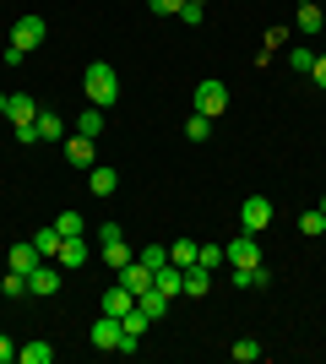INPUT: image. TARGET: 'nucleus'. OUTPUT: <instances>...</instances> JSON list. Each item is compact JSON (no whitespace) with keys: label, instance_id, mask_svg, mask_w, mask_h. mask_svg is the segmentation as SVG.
I'll return each instance as SVG.
<instances>
[{"label":"nucleus","instance_id":"obj_15","mask_svg":"<svg viewBox=\"0 0 326 364\" xmlns=\"http://www.w3.org/2000/svg\"><path fill=\"white\" fill-rule=\"evenodd\" d=\"M120 283L131 294H147L153 289V267H141V261H131V267H120Z\"/></svg>","mask_w":326,"mask_h":364},{"label":"nucleus","instance_id":"obj_2","mask_svg":"<svg viewBox=\"0 0 326 364\" xmlns=\"http://www.w3.org/2000/svg\"><path fill=\"white\" fill-rule=\"evenodd\" d=\"M6 120H11V131H16V141H38L33 136V120H38V104H33L28 92H6Z\"/></svg>","mask_w":326,"mask_h":364},{"label":"nucleus","instance_id":"obj_31","mask_svg":"<svg viewBox=\"0 0 326 364\" xmlns=\"http://www.w3.org/2000/svg\"><path fill=\"white\" fill-rule=\"evenodd\" d=\"M147 6H153V16H180L185 11V0H147Z\"/></svg>","mask_w":326,"mask_h":364},{"label":"nucleus","instance_id":"obj_33","mask_svg":"<svg viewBox=\"0 0 326 364\" xmlns=\"http://www.w3.org/2000/svg\"><path fill=\"white\" fill-rule=\"evenodd\" d=\"M310 65H315V49L294 44V71H305V76H310Z\"/></svg>","mask_w":326,"mask_h":364},{"label":"nucleus","instance_id":"obj_32","mask_svg":"<svg viewBox=\"0 0 326 364\" xmlns=\"http://www.w3.org/2000/svg\"><path fill=\"white\" fill-rule=\"evenodd\" d=\"M196 261H202V267H217V261H223V245H196Z\"/></svg>","mask_w":326,"mask_h":364},{"label":"nucleus","instance_id":"obj_36","mask_svg":"<svg viewBox=\"0 0 326 364\" xmlns=\"http://www.w3.org/2000/svg\"><path fill=\"white\" fill-rule=\"evenodd\" d=\"M0 120H6V92H0Z\"/></svg>","mask_w":326,"mask_h":364},{"label":"nucleus","instance_id":"obj_3","mask_svg":"<svg viewBox=\"0 0 326 364\" xmlns=\"http://www.w3.org/2000/svg\"><path fill=\"white\" fill-rule=\"evenodd\" d=\"M44 33H49V28H44V16H33V11H28V16H16V22H11V44L28 55V49L44 44Z\"/></svg>","mask_w":326,"mask_h":364},{"label":"nucleus","instance_id":"obj_25","mask_svg":"<svg viewBox=\"0 0 326 364\" xmlns=\"http://www.w3.org/2000/svg\"><path fill=\"white\" fill-rule=\"evenodd\" d=\"M0 294H6V299H22V294H28V272H6Z\"/></svg>","mask_w":326,"mask_h":364},{"label":"nucleus","instance_id":"obj_14","mask_svg":"<svg viewBox=\"0 0 326 364\" xmlns=\"http://www.w3.org/2000/svg\"><path fill=\"white\" fill-rule=\"evenodd\" d=\"M60 240H65L60 228H55V223H44L38 234H33V250H38L44 261H55V256H60Z\"/></svg>","mask_w":326,"mask_h":364},{"label":"nucleus","instance_id":"obj_24","mask_svg":"<svg viewBox=\"0 0 326 364\" xmlns=\"http://www.w3.org/2000/svg\"><path fill=\"white\" fill-rule=\"evenodd\" d=\"M136 304H141V310H147V316H153V321H163V310H169V299H163V294H158V289L136 294Z\"/></svg>","mask_w":326,"mask_h":364},{"label":"nucleus","instance_id":"obj_7","mask_svg":"<svg viewBox=\"0 0 326 364\" xmlns=\"http://www.w3.org/2000/svg\"><path fill=\"white\" fill-rule=\"evenodd\" d=\"M239 223H245V234H261V228L272 223V201H266V196H245V207H239Z\"/></svg>","mask_w":326,"mask_h":364},{"label":"nucleus","instance_id":"obj_22","mask_svg":"<svg viewBox=\"0 0 326 364\" xmlns=\"http://www.w3.org/2000/svg\"><path fill=\"white\" fill-rule=\"evenodd\" d=\"M299 234H305V240L326 234V213H321V207H310V213H299Z\"/></svg>","mask_w":326,"mask_h":364},{"label":"nucleus","instance_id":"obj_13","mask_svg":"<svg viewBox=\"0 0 326 364\" xmlns=\"http://www.w3.org/2000/svg\"><path fill=\"white\" fill-rule=\"evenodd\" d=\"M131 304H136V294L125 289V283H114V289H109L104 299H98V310H104V316H125V310H131Z\"/></svg>","mask_w":326,"mask_h":364},{"label":"nucleus","instance_id":"obj_18","mask_svg":"<svg viewBox=\"0 0 326 364\" xmlns=\"http://www.w3.org/2000/svg\"><path fill=\"white\" fill-rule=\"evenodd\" d=\"M38 250H33V245H11V256H6V267H11V272H33V267H38Z\"/></svg>","mask_w":326,"mask_h":364},{"label":"nucleus","instance_id":"obj_11","mask_svg":"<svg viewBox=\"0 0 326 364\" xmlns=\"http://www.w3.org/2000/svg\"><path fill=\"white\" fill-rule=\"evenodd\" d=\"M33 136H38V141H60V136H65V120L55 114V109H38V120H33Z\"/></svg>","mask_w":326,"mask_h":364},{"label":"nucleus","instance_id":"obj_30","mask_svg":"<svg viewBox=\"0 0 326 364\" xmlns=\"http://www.w3.org/2000/svg\"><path fill=\"white\" fill-rule=\"evenodd\" d=\"M234 359H239V364H256V359H261V348H256V343H250V337H245V343H234Z\"/></svg>","mask_w":326,"mask_h":364},{"label":"nucleus","instance_id":"obj_35","mask_svg":"<svg viewBox=\"0 0 326 364\" xmlns=\"http://www.w3.org/2000/svg\"><path fill=\"white\" fill-rule=\"evenodd\" d=\"M16 359V343H11V337H0V364H11Z\"/></svg>","mask_w":326,"mask_h":364},{"label":"nucleus","instance_id":"obj_16","mask_svg":"<svg viewBox=\"0 0 326 364\" xmlns=\"http://www.w3.org/2000/svg\"><path fill=\"white\" fill-rule=\"evenodd\" d=\"M98 261L120 272V267H131V261H136V256H131V245H125V240H109V245H98Z\"/></svg>","mask_w":326,"mask_h":364},{"label":"nucleus","instance_id":"obj_23","mask_svg":"<svg viewBox=\"0 0 326 364\" xmlns=\"http://www.w3.org/2000/svg\"><path fill=\"white\" fill-rule=\"evenodd\" d=\"M16 359H22V364H49V359H55V348H49V343H22Z\"/></svg>","mask_w":326,"mask_h":364},{"label":"nucleus","instance_id":"obj_10","mask_svg":"<svg viewBox=\"0 0 326 364\" xmlns=\"http://www.w3.org/2000/svg\"><path fill=\"white\" fill-rule=\"evenodd\" d=\"M65 158H71V168H93L98 164L93 136H65Z\"/></svg>","mask_w":326,"mask_h":364},{"label":"nucleus","instance_id":"obj_6","mask_svg":"<svg viewBox=\"0 0 326 364\" xmlns=\"http://www.w3.org/2000/svg\"><path fill=\"white\" fill-rule=\"evenodd\" d=\"M87 261H93V245L82 240H60V256H55V267H60V272H77V267H87Z\"/></svg>","mask_w":326,"mask_h":364},{"label":"nucleus","instance_id":"obj_4","mask_svg":"<svg viewBox=\"0 0 326 364\" xmlns=\"http://www.w3.org/2000/svg\"><path fill=\"white\" fill-rule=\"evenodd\" d=\"M223 109H229V87H223V82H212V76H207L202 87H196V114H207V120H217Z\"/></svg>","mask_w":326,"mask_h":364},{"label":"nucleus","instance_id":"obj_19","mask_svg":"<svg viewBox=\"0 0 326 364\" xmlns=\"http://www.w3.org/2000/svg\"><path fill=\"white\" fill-rule=\"evenodd\" d=\"M77 136H93V141L104 136V109H98V104H93V109H82V120H77Z\"/></svg>","mask_w":326,"mask_h":364},{"label":"nucleus","instance_id":"obj_34","mask_svg":"<svg viewBox=\"0 0 326 364\" xmlns=\"http://www.w3.org/2000/svg\"><path fill=\"white\" fill-rule=\"evenodd\" d=\"M310 76H315V87H326V55H315V65H310Z\"/></svg>","mask_w":326,"mask_h":364},{"label":"nucleus","instance_id":"obj_20","mask_svg":"<svg viewBox=\"0 0 326 364\" xmlns=\"http://www.w3.org/2000/svg\"><path fill=\"white\" fill-rule=\"evenodd\" d=\"M169 261L180 267V272H185V267H196V240H174V245H169Z\"/></svg>","mask_w":326,"mask_h":364},{"label":"nucleus","instance_id":"obj_1","mask_svg":"<svg viewBox=\"0 0 326 364\" xmlns=\"http://www.w3.org/2000/svg\"><path fill=\"white\" fill-rule=\"evenodd\" d=\"M82 87H87V98H93L98 109H109L114 98H120V71L109 60H93L87 71H82Z\"/></svg>","mask_w":326,"mask_h":364},{"label":"nucleus","instance_id":"obj_21","mask_svg":"<svg viewBox=\"0 0 326 364\" xmlns=\"http://www.w3.org/2000/svg\"><path fill=\"white\" fill-rule=\"evenodd\" d=\"M299 33H326V16H321V6H299Z\"/></svg>","mask_w":326,"mask_h":364},{"label":"nucleus","instance_id":"obj_38","mask_svg":"<svg viewBox=\"0 0 326 364\" xmlns=\"http://www.w3.org/2000/svg\"><path fill=\"white\" fill-rule=\"evenodd\" d=\"M321 213H326V196H321Z\"/></svg>","mask_w":326,"mask_h":364},{"label":"nucleus","instance_id":"obj_8","mask_svg":"<svg viewBox=\"0 0 326 364\" xmlns=\"http://www.w3.org/2000/svg\"><path fill=\"white\" fill-rule=\"evenodd\" d=\"M223 261H234V267H256L261 261V250H256V234H239V240L223 245Z\"/></svg>","mask_w":326,"mask_h":364},{"label":"nucleus","instance_id":"obj_5","mask_svg":"<svg viewBox=\"0 0 326 364\" xmlns=\"http://www.w3.org/2000/svg\"><path fill=\"white\" fill-rule=\"evenodd\" d=\"M28 294H33V299H55V294H60V267L38 261V267L28 272Z\"/></svg>","mask_w":326,"mask_h":364},{"label":"nucleus","instance_id":"obj_12","mask_svg":"<svg viewBox=\"0 0 326 364\" xmlns=\"http://www.w3.org/2000/svg\"><path fill=\"white\" fill-rule=\"evenodd\" d=\"M87 185H93V196H114V185H120V168L93 164V168H87Z\"/></svg>","mask_w":326,"mask_h":364},{"label":"nucleus","instance_id":"obj_28","mask_svg":"<svg viewBox=\"0 0 326 364\" xmlns=\"http://www.w3.org/2000/svg\"><path fill=\"white\" fill-rule=\"evenodd\" d=\"M180 22H185V28H202V22H207V6H196V0H185V11H180Z\"/></svg>","mask_w":326,"mask_h":364},{"label":"nucleus","instance_id":"obj_39","mask_svg":"<svg viewBox=\"0 0 326 364\" xmlns=\"http://www.w3.org/2000/svg\"><path fill=\"white\" fill-rule=\"evenodd\" d=\"M196 6H207V0H196Z\"/></svg>","mask_w":326,"mask_h":364},{"label":"nucleus","instance_id":"obj_37","mask_svg":"<svg viewBox=\"0 0 326 364\" xmlns=\"http://www.w3.org/2000/svg\"><path fill=\"white\" fill-rule=\"evenodd\" d=\"M294 6H310V0H294Z\"/></svg>","mask_w":326,"mask_h":364},{"label":"nucleus","instance_id":"obj_9","mask_svg":"<svg viewBox=\"0 0 326 364\" xmlns=\"http://www.w3.org/2000/svg\"><path fill=\"white\" fill-rule=\"evenodd\" d=\"M87 337H93V348L114 353V348H120V316H98V321H93V332H87Z\"/></svg>","mask_w":326,"mask_h":364},{"label":"nucleus","instance_id":"obj_26","mask_svg":"<svg viewBox=\"0 0 326 364\" xmlns=\"http://www.w3.org/2000/svg\"><path fill=\"white\" fill-rule=\"evenodd\" d=\"M185 136L190 141H207V136H212V120H207V114H190V120H185Z\"/></svg>","mask_w":326,"mask_h":364},{"label":"nucleus","instance_id":"obj_29","mask_svg":"<svg viewBox=\"0 0 326 364\" xmlns=\"http://www.w3.org/2000/svg\"><path fill=\"white\" fill-rule=\"evenodd\" d=\"M55 228H60L65 240H77V234H82V218L77 213H60V218H55Z\"/></svg>","mask_w":326,"mask_h":364},{"label":"nucleus","instance_id":"obj_17","mask_svg":"<svg viewBox=\"0 0 326 364\" xmlns=\"http://www.w3.org/2000/svg\"><path fill=\"white\" fill-rule=\"evenodd\" d=\"M207 289H212V267H202V261L185 267V294L190 299H207Z\"/></svg>","mask_w":326,"mask_h":364},{"label":"nucleus","instance_id":"obj_27","mask_svg":"<svg viewBox=\"0 0 326 364\" xmlns=\"http://www.w3.org/2000/svg\"><path fill=\"white\" fill-rule=\"evenodd\" d=\"M141 267H153V272H158V267H163V261H169V250H163V245H147V250H141Z\"/></svg>","mask_w":326,"mask_h":364}]
</instances>
